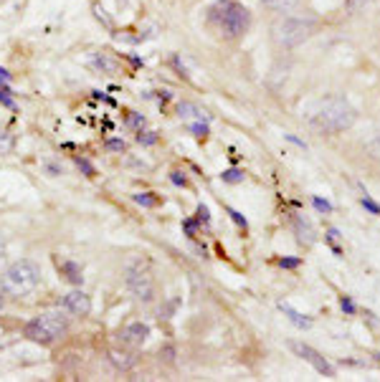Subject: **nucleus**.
<instances>
[{
  "label": "nucleus",
  "instance_id": "1",
  "mask_svg": "<svg viewBox=\"0 0 380 382\" xmlns=\"http://www.w3.org/2000/svg\"><path fill=\"white\" fill-rule=\"evenodd\" d=\"M355 120H357V112H355L348 99L327 96L310 114V127L317 134H337V132L350 129L355 125Z\"/></svg>",
  "mask_w": 380,
  "mask_h": 382
},
{
  "label": "nucleus",
  "instance_id": "2",
  "mask_svg": "<svg viewBox=\"0 0 380 382\" xmlns=\"http://www.w3.org/2000/svg\"><path fill=\"white\" fill-rule=\"evenodd\" d=\"M208 20L223 38H241L251 25V13L239 0H218L210 6Z\"/></svg>",
  "mask_w": 380,
  "mask_h": 382
},
{
  "label": "nucleus",
  "instance_id": "3",
  "mask_svg": "<svg viewBox=\"0 0 380 382\" xmlns=\"http://www.w3.org/2000/svg\"><path fill=\"white\" fill-rule=\"evenodd\" d=\"M317 31L315 18H297V15H281L274 20L272 38L279 49H297L304 41H310Z\"/></svg>",
  "mask_w": 380,
  "mask_h": 382
},
{
  "label": "nucleus",
  "instance_id": "4",
  "mask_svg": "<svg viewBox=\"0 0 380 382\" xmlns=\"http://www.w3.org/2000/svg\"><path fill=\"white\" fill-rule=\"evenodd\" d=\"M66 332H69V319L63 317V312H44L25 324V337L41 347L56 345Z\"/></svg>",
  "mask_w": 380,
  "mask_h": 382
},
{
  "label": "nucleus",
  "instance_id": "5",
  "mask_svg": "<svg viewBox=\"0 0 380 382\" xmlns=\"http://www.w3.org/2000/svg\"><path fill=\"white\" fill-rule=\"evenodd\" d=\"M41 281V271L33 261H15L11 263L6 271H3V279H0V286L6 294L13 296H23V294H31L33 288L38 286Z\"/></svg>",
  "mask_w": 380,
  "mask_h": 382
},
{
  "label": "nucleus",
  "instance_id": "6",
  "mask_svg": "<svg viewBox=\"0 0 380 382\" xmlns=\"http://www.w3.org/2000/svg\"><path fill=\"white\" fill-rule=\"evenodd\" d=\"M125 281H127V288L137 296L139 301H145L150 304L155 299V281H152V274L147 269L145 261H129L125 269Z\"/></svg>",
  "mask_w": 380,
  "mask_h": 382
},
{
  "label": "nucleus",
  "instance_id": "7",
  "mask_svg": "<svg viewBox=\"0 0 380 382\" xmlns=\"http://www.w3.org/2000/svg\"><path fill=\"white\" fill-rule=\"evenodd\" d=\"M291 350L297 352L299 357L304 359V362H310L312 367H315V370L319 372V375H324V377H335V367H332V364H329L327 359H324L322 355H319V352L312 350L310 345H297V342H291Z\"/></svg>",
  "mask_w": 380,
  "mask_h": 382
},
{
  "label": "nucleus",
  "instance_id": "8",
  "mask_svg": "<svg viewBox=\"0 0 380 382\" xmlns=\"http://www.w3.org/2000/svg\"><path fill=\"white\" fill-rule=\"evenodd\" d=\"M63 314H71V317H87L91 312V299H89L84 291H69L61 301Z\"/></svg>",
  "mask_w": 380,
  "mask_h": 382
},
{
  "label": "nucleus",
  "instance_id": "9",
  "mask_svg": "<svg viewBox=\"0 0 380 382\" xmlns=\"http://www.w3.org/2000/svg\"><path fill=\"white\" fill-rule=\"evenodd\" d=\"M147 337H150V326L142 324V321H132V324H127L125 329L120 332V342L127 347H139L145 345Z\"/></svg>",
  "mask_w": 380,
  "mask_h": 382
},
{
  "label": "nucleus",
  "instance_id": "10",
  "mask_svg": "<svg viewBox=\"0 0 380 382\" xmlns=\"http://www.w3.org/2000/svg\"><path fill=\"white\" fill-rule=\"evenodd\" d=\"M291 226H294V236H297L299 246H312L317 241L315 226H312V220H307L304 215H294V218H291Z\"/></svg>",
  "mask_w": 380,
  "mask_h": 382
},
{
  "label": "nucleus",
  "instance_id": "11",
  "mask_svg": "<svg viewBox=\"0 0 380 382\" xmlns=\"http://www.w3.org/2000/svg\"><path fill=\"white\" fill-rule=\"evenodd\" d=\"M58 271L63 274V279L71 284H82L84 281V276H82V266H76L74 261H56Z\"/></svg>",
  "mask_w": 380,
  "mask_h": 382
},
{
  "label": "nucleus",
  "instance_id": "12",
  "mask_svg": "<svg viewBox=\"0 0 380 382\" xmlns=\"http://www.w3.org/2000/svg\"><path fill=\"white\" fill-rule=\"evenodd\" d=\"M91 66H94L96 71H101V74H117V69H120V63L114 61V58H109L107 53H96V56L91 58Z\"/></svg>",
  "mask_w": 380,
  "mask_h": 382
},
{
  "label": "nucleus",
  "instance_id": "13",
  "mask_svg": "<svg viewBox=\"0 0 380 382\" xmlns=\"http://www.w3.org/2000/svg\"><path fill=\"white\" fill-rule=\"evenodd\" d=\"M279 309H281V312H284L286 317H289V321H291L294 326H297V329H310V326H312L310 317H302V314L294 312V309H291L289 304H279Z\"/></svg>",
  "mask_w": 380,
  "mask_h": 382
},
{
  "label": "nucleus",
  "instance_id": "14",
  "mask_svg": "<svg viewBox=\"0 0 380 382\" xmlns=\"http://www.w3.org/2000/svg\"><path fill=\"white\" fill-rule=\"evenodd\" d=\"M177 114H180V120H208V114L198 109L196 104H190V101H183L180 107H177Z\"/></svg>",
  "mask_w": 380,
  "mask_h": 382
},
{
  "label": "nucleus",
  "instance_id": "15",
  "mask_svg": "<svg viewBox=\"0 0 380 382\" xmlns=\"http://www.w3.org/2000/svg\"><path fill=\"white\" fill-rule=\"evenodd\" d=\"M261 6L269 8V11H277V13H289L299 6V0H259Z\"/></svg>",
  "mask_w": 380,
  "mask_h": 382
},
{
  "label": "nucleus",
  "instance_id": "16",
  "mask_svg": "<svg viewBox=\"0 0 380 382\" xmlns=\"http://www.w3.org/2000/svg\"><path fill=\"white\" fill-rule=\"evenodd\" d=\"M109 357H112V362L120 367V370H129L134 364V359H127L129 355H120V352H109Z\"/></svg>",
  "mask_w": 380,
  "mask_h": 382
},
{
  "label": "nucleus",
  "instance_id": "17",
  "mask_svg": "<svg viewBox=\"0 0 380 382\" xmlns=\"http://www.w3.org/2000/svg\"><path fill=\"white\" fill-rule=\"evenodd\" d=\"M134 203H139V205H145V208H155L158 205V198H152V193H137L134 195Z\"/></svg>",
  "mask_w": 380,
  "mask_h": 382
},
{
  "label": "nucleus",
  "instance_id": "18",
  "mask_svg": "<svg viewBox=\"0 0 380 382\" xmlns=\"http://www.w3.org/2000/svg\"><path fill=\"white\" fill-rule=\"evenodd\" d=\"M13 150V134H8L6 129H0V155Z\"/></svg>",
  "mask_w": 380,
  "mask_h": 382
},
{
  "label": "nucleus",
  "instance_id": "19",
  "mask_svg": "<svg viewBox=\"0 0 380 382\" xmlns=\"http://www.w3.org/2000/svg\"><path fill=\"white\" fill-rule=\"evenodd\" d=\"M221 177L223 182H243V172H241V170H226Z\"/></svg>",
  "mask_w": 380,
  "mask_h": 382
},
{
  "label": "nucleus",
  "instance_id": "20",
  "mask_svg": "<svg viewBox=\"0 0 380 382\" xmlns=\"http://www.w3.org/2000/svg\"><path fill=\"white\" fill-rule=\"evenodd\" d=\"M76 167L84 170V172H87V177H94V175H96V170L91 167V165H89L87 160H82V157H76Z\"/></svg>",
  "mask_w": 380,
  "mask_h": 382
},
{
  "label": "nucleus",
  "instance_id": "21",
  "mask_svg": "<svg viewBox=\"0 0 380 382\" xmlns=\"http://www.w3.org/2000/svg\"><path fill=\"white\" fill-rule=\"evenodd\" d=\"M137 142H139V144H155V142H158V137H155V132H145V134L139 132Z\"/></svg>",
  "mask_w": 380,
  "mask_h": 382
},
{
  "label": "nucleus",
  "instance_id": "22",
  "mask_svg": "<svg viewBox=\"0 0 380 382\" xmlns=\"http://www.w3.org/2000/svg\"><path fill=\"white\" fill-rule=\"evenodd\" d=\"M299 263H302V258H281L279 266H281V269H297Z\"/></svg>",
  "mask_w": 380,
  "mask_h": 382
},
{
  "label": "nucleus",
  "instance_id": "23",
  "mask_svg": "<svg viewBox=\"0 0 380 382\" xmlns=\"http://www.w3.org/2000/svg\"><path fill=\"white\" fill-rule=\"evenodd\" d=\"M190 129L196 132L198 137H205V134H208V125H203V120L196 122V125H190Z\"/></svg>",
  "mask_w": 380,
  "mask_h": 382
},
{
  "label": "nucleus",
  "instance_id": "24",
  "mask_svg": "<svg viewBox=\"0 0 380 382\" xmlns=\"http://www.w3.org/2000/svg\"><path fill=\"white\" fill-rule=\"evenodd\" d=\"M362 205L367 208V210H370V213H375V215H380V205H375L373 200H370V198H367V195H362Z\"/></svg>",
  "mask_w": 380,
  "mask_h": 382
},
{
  "label": "nucleus",
  "instance_id": "25",
  "mask_svg": "<svg viewBox=\"0 0 380 382\" xmlns=\"http://www.w3.org/2000/svg\"><path fill=\"white\" fill-rule=\"evenodd\" d=\"M228 215H231V220H234L236 226H241V228H246V218L241 213H236V210H228Z\"/></svg>",
  "mask_w": 380,
  "mask_h": 382
},
{
  "label": "nucleus",
  "instance_id": "26",
  "mask_svg": "<svg viewBox=\"0 0 380 382\" xmlns=\"http://www.w3.org/2000/svg\"><path fill=\"white\" fill-rule=\"evenodd\" d=\"M340 307L345 309V312H348V314H355V307H353V301H350L348 296H342V299H340Z\"/></svg>",
  "mask_w": 380,
  "mask_h": 382
},
{
  "label": "nucleus",
  "instance_id": "27",
  "mask_svg": "<svg viewBox=\"0 0 380 382\" xmlns=\"http://www.w3.org/2000/svg\"><path fill=\"white\" fill-rule=\"evenodd\" d=\"M107 147H109L112 152H120V150H125V142H122V139H112V142H109Z\"/></svg>",
  "mask_w": 380,
  "mask_h": 382
},
{
  "label": "nucleus",
  "instance_id": "28",
  "mask_svg": "<svg viewBox=\"0 0 380 382\" xmlns=\"http://www.w3.org/2000/svg\"><path fill=\"white\" fill-rule=\"evenodd\" d=\"M315 208H317V210H324V213H327V210H332V205H329V203H324V200H319V198H315Z\"/></svg>",
  "mask_w": 380,
  "mask_h": 382
},
{
  "label": "nucleus",
  "instance_id": "29",
  "mask_svg": "<svg viewBox=\"0 0 380 382\" xmlns=\"http://www.w3.org/2000/svg\"><path fill=\"white\" fill-rule=\"evenodd\" d=\"M170 180L175 182V185H185V177H183V172H172V175H170Z\"/></svg>",
  "mask_w": 380,
  "mask_h": 382
},
{
  "label": "nucleus",
  "instance_id": "30",
  "mask_svg": "<svg viewBox=\"0 0 380 382\" xmlns=\"http://www.w3.org/2000/svg\"><path fill=\"white\" fill-rule=\"evenodd\" d=\"M198 220H205V223H208V208L205 205L198 208Z\"/></svg>",
  "mask_w": 380,
  "mask_h": 382
},
{
  "label": "nucleus",
  "instance_id": "31",
  "mask_svg": "<svg viewBox=\"0 0 380 382\" xmlns=\"http://www.w3.org/2000/svg\"><path fill=\"white\" fill-rule=\"evenodd\" d=\"M129 125L132 127H139V125H145V120H139V114H129Z\"/></svg>",
  "mask_w": 380,
  "mask_h": 382
},
{
  "label": "nucleus",
  "instance_id": "32",
  "mask_svg": "<svg viewBox=\"0 0 380 382\" xmlns=\"http://www.w3.org/2000/svg\"><path fill=\"white\" fill-rule=\"evenodd\" d=\"M0 82H11V76H8L6 69H0Z\"/></svg>",
  "mask_w": 380,
  "mask_h": 382
},
{
  "label": "nucleus",
  "instance_id": "33",
  "mask_svg": "<svg viewBox=\"0 0 380 382\" xmlns=\"http://www.w3.org/2000/svg\"><path fill=\"white\" fill-rule=\"evenodd\" d=\"M6 256V241H3V236H0V258Z\"/></svg>",
  "mask_w": 380,
  "mask_h": 382
},
{
  "label": "nucleus",
  "instance_id": "34",
  "mask_svg": "<svg viewBox=\"0 0 380 382\" xmlns=\"http://www.w3.org/2000/svg\"><path fill=\"white\" fill-rule=\"evenodd\" d=\"M185 231L193 233V231H196V223H193V220H188V223H185Z\"/></svg>",
  "mask_w": 380,
  "mask_h": 382
},
{
  "label": "nucleus",
  "instance_id": "35",
  "mask_svg": "<svg viewBox=\"0 0 380 382\" xmlns=\"http://www.w3.org/2000/svg\"><path fill=\"white\" fill-rule=\"evenodd\" d=\"M353 3H357V6H365V3H375V0H353Z\"/></svg>",
  "mask_w": 380,
  "mask_h": 382
},
{
  "label": "nucleus",
  "instance_id": "36",
  "mask_svg": "<svg viewBox=\"0 0 380 382\" xmlns=\"http://www.w3.org/2000/svg\"><path fill=\"white\" fill-rule=\"evenodd\" d=\"M0 307H3V294H0Z\"/></svg>",
  "mask_w": 380,
  "mask_h": 382
}]
</instances>
